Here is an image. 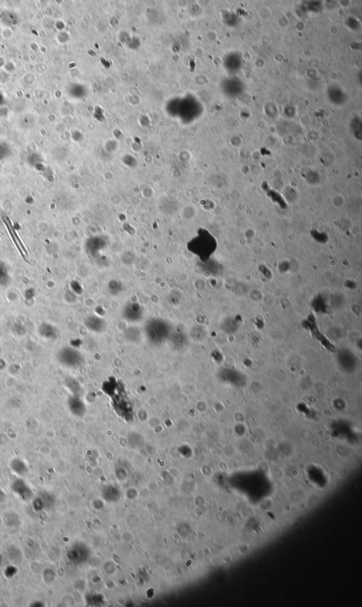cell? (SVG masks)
Listing matches in <instances>:
<instances>
[{
    "mask_svg": "<svg viewBox=\"0 0 362 607\" xmlns=\"http://www.w3.org/2000/svg\"><path fill=\"white\" fill-rule=\"evenodd\" d=\"M173 333L172 324L166 318L152 317L146 321L143 335L150 345L161 346L169 340Z\"/></svg>",
    "mask_w": 362,
    "mask_h": 607,
    "instance_id": "obj_1",
    "label": "cell"
},
{
    "mask_svg": "<svg viewBox=\"0 0 362 607\" xmlns=\"http://www.w3.org/2000/svg\"><path fill=\"white\" fill-rule=\"evenodd\" d=\"M57 358L62 366L72 369L80 368L85 361L82 353L73 347H62L58 351Z\"/></svg>",
    "mask_w": 362,
    "mask_h": 607,
    "instance_id": "obj_2",
    "label": "cell"
},
{
    "mask_svg": "<svg viewBox=\"0 0 362 607\" xmlns=\"http://www.w3.org/2000/svg\"><path fill=\"white\" fill-rule=\"evenodd\" d=\"M122 386V385L119 383L118 389L116 390L117 394L115 393L116 398L113 399V406L118 415H121V417L126 420H130L133 417V407H132L131 403L129 402Z\"/></svg>",
    "mask_w": 362,
    "mask_h": 607,
    "instance_id": "obj_3",
    "label": "cell"
},
{
    "mask_svg": "<svg viewBox=\"0 0 362 607\" xmlns=\"http://www.w3.org/2000/svg\"><path fill=\"white\" fill-rule=\"evenodd\" d=\"M122 318L130 324H137L143 319L145 309L139 303L129 301L122 306Z\"/></svg>",
    "mask_w": 362,
    "mask_h": 607,
    "instance_id": "obj_4",
    "label": "cell"
},
{
    "mask_svg": "<svg viewBox=\"0 0 362 607\" xmlns=\"http://www.w3.org/2000/svg\"><path fill=\"white\" fill-rule=\"evenodd\" d=\"M84 324L90 332L102 334L106 331L108 324L104 318L96 315H90L84 319Z\"/></svg>",
    "mask_w": 362,
    "mask_h": 607,
    "instance_id": "obj_5",
    "label": "cell"
},
{
    "mask_svg": "<svg viewBox=\"0 0 362 607\" xmlns=\"http://www.w3.org/2000/svg\"><path fill=\"white\" fill-rule=\"evenodd\" d=\"M67 407L75 417H82L87 413V406L81 396L72 395L67 399Z\"/></svg>",
    "mask_w": 362,
    "mask_h": 607,
    "instance_id": "obj_6",
    "label": "cell"
},
{
    "mask_svg": "<svg viewBox=\"0 0 362 607\" xmlns=\"http://www.w3.org/2000/svg\"><path fill=\"white\" fill-rule=\"evenodd\" d=\"M11 489L24 500H29L33 497V492L29 485L22 479H16L12 482Z\"/></svg>",
    "mask_w": 362,
    "mask_h": 607,
    "instance_id": "obj_7",
    "label": "cell"
},
{
    "mask_svg": "<svg viewBox=\"0 0 362 607\" xmlns=\"http://www.w3.org/2000/svg\"><path fill=\"white\" fill-rule=\"evenodd\" d=\"M168 342L171 344L174 350L179 351V350H183L187 347L188 337H187L186 335L182 333V332H177V333L173 332Z\"/></svg>",
    "mask_w": 362,
    "mask_h": 607,
    "instance_id": "obj_8",
    "label": "cell"
},
{
    "mask_svg": "<svg viewBox=\"0 0 362 607\" xmlns=\"http://www.w3.org/2000/svg\"><path fill=\"white\" fill-rule=\"evenodd\" d=\"M40 335L48 340H54L58 337V330L50 324H43L38 328Z\"/></svg>",
    "mask_w": 362,
    "mask_h": 607,
    "instance_id": "obj_9",
    "label": "cell"
},
{
    "mask_svg": "<svg viewBox=\"0 0 362 607\" xmlns=\"http://www.w3.org/2000/svg\"><path fill=\"white\" fill-rule=\"evenodd\" d=\"M125 338L129 342H133V343H137L142 339V336L143 335V332L141 331L139 329L135 326H130L127 327L126 330L124 332Z\"/></svg>",
    "mask_w": 362,
    "mask_h": 607,
    "instance_id": "obj_10",
    "label": "cell"
},
{
    "mask_svg": "<svg viewBox=\"0 0 362 607\" xmlns=\"http://www.w3.org/2000/svg\"><path fill=\"white\" fill-rule=\"evenodd\" d=\"M10 467L12 471L19 476H25L29 471L27 464L24 463V461L19 459H13L11 462Z\"/></svg>",
    "mask_w": 362,
    "mask_h": 607,
    "instance_id": "obj_11",
    "label": "cell"
},
{
    "mask_svg": "<svg viewBox=\"0 0 362 607\" xmlns=\"http://www.w3.org/2000/svg\"><path fill=\"white\" fill-rule=\"evenodd\" d=\"M66 387L72 392L73 395L81 396V386L79 383L74 379H68L65 381Z\"/></svg>",
    "mask_w": 362,
    "mask_h": 607,
    "instance_id": "obj_12",
    "label": "cell"
}]
</instances>
